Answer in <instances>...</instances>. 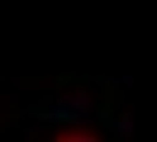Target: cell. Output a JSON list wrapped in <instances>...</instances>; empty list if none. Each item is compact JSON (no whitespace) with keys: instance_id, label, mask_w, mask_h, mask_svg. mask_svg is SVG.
Returning <instances> with one entry per match:
<instances>
[{"instance_id":"cell-1","label":"cell","mask_w":157,"mask_h":142,"mask_svg":"<svg viewBox=\"0 0 157 142\" xmlns=\"http://www.w3.org/2000/svg\"><path fill=\"white\" fill-rule=\"evenodd\" d=\"M52 142H100L95 133H81V128H71V133H57Z\"/></svg>"}]
</instances>
